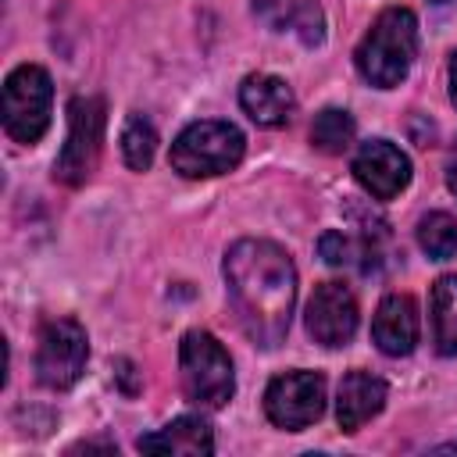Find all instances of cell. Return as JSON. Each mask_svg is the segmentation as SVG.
I'll use <instances>...</instances> for the list:
<instances>
[{
  "label": "cell",
  "mask_w": 457,
  "mask_h": 457,
  "mask_svg": "<svg viewBox=\"0 0 457 457\" xmlns=\"http://www.w3.org/2000/svg\"><path fill=\"white\" fill-rule=\"evenodd\" d=\"M225 286L250 343L278 346L296 307L293 257L271 239H239L225 250Z\"/></svg>",
  "instance_id": "1"
},
{
  "label": "cell",
  "mask_w": 457,
  "mask_h": 457,
  "mask_svg": "<svg viewBox=\"0 0 457 457\" xmlns=\"http://www.w3.org/2000/svg\"><path fill=\"white\" fill-rule=\"evenodd\" d=\"M418 54V18L411 7H386L357 43V71L375 89H393L407 79Z\"/></svg>",
  "instance_id": "2"
},
{
  "label": "cell",
  "mask_w": 457,
  "mask_h": 457,
  "mask_svg": "<svg viewBox=\"0 0 457 457\" xmlns=\"http://www.w3.org/2000/svg\"><path fill=\"white\" fill-rule=\"evenodd\" d=\"M243 154L246 136L232 121H193L175 136L168 161L186 179H214L232 171L243 161Z\"/></svg>",
  "instance_id": "3"
},
{
  "label": "cell",
  "mask_w": 457,
  "mask_h": 457,
  "mask_svg": "<svg viewBox=\"0 0 457 457\" xmlns=\"http://www.w3.org/2000/svg\"><path fill=\"white\" fill-rule=\"evenodd\" d=\"M179 375L182 389L196 407H225L236 393L228 350L204 328H189L179 343Z\"/></svg>",
  "instance_id": "4"
},
{
  "label": "cell",
  "mask_w": 457,
  "mask_h": 457,
  "mask_svg": "<svg viewBox=\"0 0 457 457\" xmlns=\"http://www.w3.org/2000/svg\"><path fill=\"white\" fill-rule=\"evenodd\" d=\"M50 107H54V82L46 68L39 64H18L4 79V129L14 143H39V136L50 129Z\"/></svg>",
  "instance_id": "5"
},
{
  "label": "cell",
  "mask_w": 457,
  "mask_h": 457,
  "mask_svg": "<svg viewBox=\"0 0 457 457\" xmlns=\"http://www.w3.org/2000/svg\"><path fill=\"white\" fill-rule=\"evenodd\" d=\"M104 100L100 96H75L68 104V136L64 146L54 161V179H61L64 186H82L100 161V146H104Z\"/></svg>",
  "instance_id": "6"
},
{
  "label": "cell",
  "mask_w": 457,
  "mask_h": 457,
  "mask_svg": "<svg viewBox=\"0 0 457 457\" xmlns=\"http://www.w3.org/2000/svg\"><path fill=\"white\" fill-rule=\"evenodd\" d=\"M89 361V339L86 328L75 318H50L39 328L36 346V378L46 389H68L82 378Z\"/></svg>",
  "instance_id": "7"
},
{
  "label": "cell",
  "mask_w": 457,
  "mask_h": 457,
  "mask_svg": "<svg viewBox=\"0 0 457 457\" xmlns=\"http://www.w3.org/2000/svg\"><path fill=\"white\" fill-rule=\"evenodd\" d=\"M264 414L286 432H300L325 414V375L321 371H286L264 389Z\"/></svg>",
  "instance_id": "8"
},
{
  "label": "cell",
  "mask_w": 457,
  "mask_h": 457,
  "mask_svg": "<svg viewBox=\"0 0 457 457\" xmlns=\"http://www.w3.org/2000/svg\"><path fill=\"white\" fill-rule=\"evenodd\" d=\"M307 332L314 343L328 346V350H339L353 339L357 332V300L350 293V286L343 282H321L314 286L311 300H307Z\"/></svg>",
  "instance_id": "9"
},
{
  "label": "cell",
  "mask_w": 457,
  "mask_h": 457,
  "mask_svg": "<svg viewBox=\"0 0 457 457\" xmlns=\"http://www.w3.org/2000/svg\"><path fill=\"white\" fill-rule=\"evenodd\" d=\"M353 179L361 189L375 200H393L411 182V161L407 154L389 139H368L353 154Z\"/></svg>",
  "instance_id": "10"
},
{
  "label": "cell",
  "mask_w": 457,
  "mask_h": 457,
  "mask_svg": "<svg viewBox=\"0 0 457 457\" xmlns=\"http://www.w3.org/2000/svg\"><path fill=\"white\" fill-rule=\"evenodd\" d=\"M371 339L386 357H407L418 343V303L407 293H389L375 307Z\"/></svg>",
  "instance_id": "11"
},
{
  "label": "cell",
  "mask_w": 457,
  "mask_h": 457,
  "mask_svg": "<svg viewBox=\"0 0 457 457\" xmlns=\"http://www.w3.org/2000/svg\"><path fill=\"white\" fill-rule=\"evenodd\" d=\"M239 107L264 129H278L293 118V107H296V96L293 89L286 86V79L278 75H268V71H257V75H246L243 86H239Z\"/></svg>",
  "instance_id": "12"
},
{
  "label": "cell",
  "mask_w": 457,
  "mask_h": 457,
  "mask_svg": "<svg viewBox=\"0 0 457 457\" xmlns=\"http://www.w3.org/2000/svg\"><path fill=\"white\" fill-rule=\"evenodd\" d=\"M386 407V382L371 371H346L336 393V421L343 432H357Z\"/></svg>",
  "instance_id": "13"
},
{
  "label": "cell",
  "mask_w": 457,
  "mask_h": 457,
  "mask_svg": "<svg viewBox=\"0 0 457 457\" xmlns=\"http://www.w3.org/2000/svg\"><path fill=\"white\" fill-rule=\"evenodd\" d=\"M143 453H171V457H207L214 453V432L204 418L196 414H182L175 421H168L164 428L139 436L136 443Z\"/></svg>",
  "instance_id": "14"
},
{
  "label": "cell",
  "mask_w": 457,
  "mask_h": 457,
  "mask_svg": "<svg viewBox=\"0 0 457 457\" xmlns=\"http://www.w3.org/2000/svg\"><path fill=\"white\" fill-rule=\"evenodd\" d=\"M432 343L443 357L457 353V275H443L432 286Z\"/></svg>",
  "instance_id": "15"
},
{
  "label": "cell",
  "mask_w": 457,
  "mask_h": 457,
  "mask_svg": "<svg viewBox=\"0 0 457 457\" xmlns=\"http://www.w3.org/2000/svg\"><path fill=\"white\" fill-rule=\"evenodd\" d=\"M353 118L350 111L343 107H325L314 114V125H311V143L321 150V154H343L350 143H353Z\"/></svg>",
  "instance_id": "16"
},
{
  "label": "cell",
  "mask_w": 457,
  "mask_h": 457,
  "mask_svg": "<svg viewBox=\"0 0 457 457\" xmlns=\"http://www.w3.org/2000/svg\"><path fill=\"white\" fill-rule=\"evenodd\" d=\"M157 154V129L143 114H129L121 125V157L132 171H146Z\"/></svg>",
  "instance_id": "17"
},
{
  "label": "cell",
  "mask_w": 457,
  "mask_h": 457,
  "mask_svg": "<svg viewBox=\"0 0 457 457\" xmlns=\"http://www.w3.org/2000/svg\"><path fill=\"white\" fill-rule=\"evenodd\" d=\"M418 246L432 261H450L457 253V218L446 211H428L418 221Z\"/></svg>",
  "instance_id": "18"
},
{
  "label": "cell",
  "mask_w": 457,
  "mask_h": 457,
  "mask_svg": "<svg viewBox=\"0 0 457 457\" xmlns=\"http://www.w3.org/2000/svg\"><path fill=\"white\" fill-rule=\"evenodd\" d=\"M289 29H296L300 43H307V46H318V43L325 39V18H321V7H318V0H296V11H293V25H289Z\"/></svg>",
  "instance_id": "19"
},
{
  "label": "cell",
  "mask_w": 457,
  "mask_h": 457,
  "mask_svg": "<svg viewBox=\"0 0 457 457\" xmlns=\"http://www.w3.org/2000/svg\"><path fill=\"white\" fill-rule=\"evenodd\" d=\"M318 250H321L325 264H332V268H350V264H353V257H357L353 239H350V236H343V232H325V236L318 239Z\"/></svg>",
  "instance_id": "20"
},
{
  "label": "cell",
  "mask_w": 457,
  "mask_h": 457,
  "mask_svg": "<svg viewBox=\"0 0 457 457\" xmlns=\"http://www.w3.org/2000/svg\"><path fill=\"white\" fill-rule=\"evenodd\" d=\"M253 11L264 25L271 29H286L293 25V11H296V0H253Z\"/></svg>",
  "instance_id": "21"
},
{
  "label": "cell",
  "mask_w": 457,
  "mask_h": 457,
  "mask_svg": "<svg viewBox=\"0 0 457 457\" xmlns=\"http://www.w3.org/2000/svg\"><path fill=\"white\" fill-rule=\"evenodd\" d=\"M118 378L125 382V393H136V382H132V364H129V361H118Z\"/></svg>",
  "instance_id": "22"
},
{
  "label": "cell",
  "mask_w": 457,
  "mask_h": 457,
  "mask_svg": "<svg viewBox=\"0 0 457 457\" xmlns=\"http://www.w3.org/2000/svg\"><path fill=\"white\" fill-rule=\"evenodd\" d=\"M446 186H450V193L457 196V154H453L450 164H446Z\"/></svg>",
  "instance_id": "23"
},
{
  "label": "cell",
  "mask_w": 457,
  "mask_h": 457,
  "mask_svg": "<svg viewBox=\"0 0 457 457\" xmlns=\"http://www.w3.org/2000/svg\"><path fill=\"white\" fill-rule=\"evenodd\" d=\"M450 100H453V107H457V54L450 57Z\"/></svg>",
  "instance_id": "24"
},
{
  "label": "cell",
  "mask_w": 457,
  "mask_h": 457,
  "mask_svg": "<svg viewBox=\"0 0 457 457\" xmlns=\"http://www.w3.org/2000/svg\"><path fill=\"white\" fill-rule=\"evenodd\" d=\"M436 4H446V0H436Z\"/></svg>",
  "instance_id": "25"
}]
</instances>
